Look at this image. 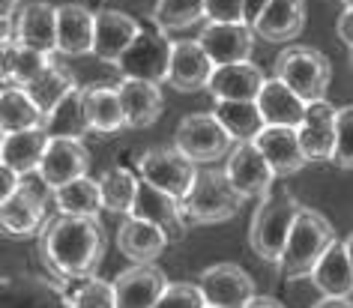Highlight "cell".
I'll use <instances>...</instances> for the list:
<instances>
[{
  "label": "cell",
  "mask_w": 353,
  "mask_h": 308,
  "mask_svg": "<svg viewBox=\"0 0 353 308\" xmlns=\"http://www.w3.org/2000/svg\"><path fill=\"white\" fill-rule=\"evenodd\" d=\"M105 251L99 216H54L39 234V254L60 278L93 276Z\"/></svg>",
  "instance_id": "6da1fadb"
},
{
  "label": "cell",
  "mask_w": 353,
  "mask_h": 308,
  "mask_svg": "<svg viewBox=\"0 0 353 308\" xmlns=\"http://www.w3.org/2000/svg\"><path fill=\"white\" fill-rule=\"evenodd\" d=\"M303 213V204L290 195V192H270L254 209L252 225H249V245L261 260L281 263L285 245L290 240L296 218Z\"/></svg>",
  "instance_id": "7a4b0ae2"
},
{
  "label": "cell",
  "mask_w": 353,
  "mask_h": 308,
  "mask_svg": "<svg viewBox=\"0 0 353 308\" xmlns=\"http://www.w3.org/2000/svg\"><path fill=\"white\" fill-rule=\"evenodd\" d=\"M335 243H339L335 227L326 222L317 209L303 207L294 231H290V240L285 245V254H281V263H279L281 276L285 278H312L314 267L321 263V258Z\"/></svg>",
  "instance_id": "3957f363"
},
{
  "label": "cell",
  "mask_w": 353,
  "mask_h": 308,
  "mask_svg": "<svg viewBox=\"0 0 353 308\" xmlns=\"http://www.w3.org/2000/svg\"><path fill=\"white\" fill-rule=\"evenodd\" d=\"M243 204L245 198L234 189L225 168H201L195 186L183 201V213H186L189 225H219L234 218L243 209Z\"/></svg>",
  "instance_id": "277c9868"
},
{
  "label": "cell",
  "mask_w": 353,
  "mask_h": 308,
  "mask_svg": "<svg viewBox=\"0 0 353 308\" xmlns=\"http://www.w3.org/2000/svg\"><path fill=\"white\" fill-rule=\"evenodd\" d=\"M276 78L285 81L303 102H323L332 81V66L323 51L312 45H290L276 57Z\"/></svg>",
  "instance_id": "5b68a950"
},
{
  "label": "cell",
  "mask_w": 353,
  "mask_h": 308,
  "mask_svg": "<svg viewBox=\"0 0 353 308\" xmlns=\"http://www.w3.org/2000/svg\"><path fill=\"white\" fill-rule=\"evenodd\" d=\"M174 147L183 156H189L195 165H210V162L231 156L236 141L228 135V129L219 123L213 111H207V114L201 111V114H189V117L180 120V126L174 132Z\"/></svg>",
  "instance_id": "8992f818"
},
{
  "label": "cell",
  "mask_w": 353,
  "mask_h": 308,
  "mask_svg": "<svg viewBox=\"0 0 353 308\" xmlns=\"http://www.w3.org/2000/svg\"><path fill=\"white\" fill-rule=\"evenodd\" d=\"M198 171H201L198 165L192 162L189 156H183L174 144L147 150V153H141V159H138L141 180L150 183V186H156L159 192H165V195L176 198V201H186V195L198 180Z\"/></svg>",
  "instance_id": "52a82bcc"
},
{
  "label": "cell",
  "mask_w": 353,
  "mask_h": 308,
  "mask_svg": "<svg viewBox=\"0 0 353 308\" xmlns=\"http://www.w3.org/2000/svg\"><path fill=\"white\" fill-rule=\"evenodd\" d=\"M171 57L174 42L162 30H141V37L132 42V48L117 60V72L123 75V81L162 84L171 72Z\"/></svg>",
  "instance_id": "ba28073f"
},
{
  "label": "cell",
  "mask_w": 353,
  "mask_h": 308,
  "mask_svg": "<svg viewBox=\"0 0 353 308\" xmlns=\"http://www.w3.org/2000/svg\"><path fill=\"white\" fill-rule=\"evenodd\" d=\"M225 174L245 201L267 198L272 192V183H276V171L270 168V162L263 159L254 141H245V144H236L231 150V156L225 162Z\"/></svg>",
  "instance_id": "9c48e42d"
},
{
  "label": "cell",
  "mask_w": 353,
  "mask_h": 308,
  "mask_svg": "<svg viewBox=\"0 0 353 308\" xmlns=\"http://www.w3.org/2000/svg\"><path fill=\"white\" fill-rule=\"evenodd\" d=\"M198 285L204 290L210 308H245L258 296L252 276L236 263H213L201 272Z\"/></svg>",
  "instance_id": "30bf717a"
},
{
  "label": "cell",
  "mask_w": 353,
  "mask_h": 308,
  "mask_svg": "<svg viewBox=\"0 0 353 308\" xmlns=\"http://www.w3.org/2000/svg\"><path fill=\"white\" fill-rule=\"evenodd\" d=\"M254 39L258 33L249 24H216L204 21V28L198 33V45L207 51V57L216 66H231V63H249Z\"/></svg>",
  "instance_id": "8fae6325"
},
{
  "label": "cell",
  "mask_w": 353,
  "mask_h": 308,
  "mask_svg": "<svg viewBox=\"0 0 353 308\" xmlns=\"http://www.w3.org/2000/svg\"><path fill=\"white\" fill-rule=\"evenodd\" d=\"M132 218H144V222L156 225L159 231L168 236V243H180L189 234V218L183 213V201H176L165 192H159L156 186L141 180L138 201L132 207Z\"/></svg>",
  "instance_id": "7c38bea8"
},
{
  "label": "cell",
  "mask_w": 353,
  "mask_h": 308,
  "mask_svg": "<svg viewBox=\"0 0 353 308\" xmlns=\"http://www.w3.org/2000/svg\"><path fill=\"white\" fill-rule=\"evenodd\" d=\"M117 308H156L168 290V276L156 263H132L114 278Z\"/></svg>",
  "instance_id": "4fadbf2b"
},
{
  "label": "cell",
  "mask_w": 353,
  "mask_h": 308,
  "mask_svg": "<svg viewBox=\"0 0 353 308\" xmlns=\"http://www.w3.org/2000/svg\"><path fill=\"white\" fill-rule=\"evenodd\" d=\"M87 171H90V150L84 147V141L51 138L48 153L39 165V174L46 177L51 189H63L69 183L87 177Z\"/></svg>",
  "instance_id": "5bb4252c"
},
{
  "label": "cell",
  "mask_w": 353,
  "mask_h": 308,
  "mask_svg": "<svg viewBox=\"0 0 353 308\" xmlns=\"http://www.w3.org/2000/svg\"><path fill=\"white\" fill-rule=\"evenodd\" d=\"M15 42L39 54H57V6L48 0H33L15 15Z\"/></svg>",
  "instance_id": "9a60e30c"
},
{
  "label": "cell",
  "mask_w": 353,
  "mask_h": 308,
  "mask_svg": "<svg viewBox=\"0 0 353 308\" xmlns=\"http://www.w3.org/2000/svg\"><path fill=\"white\" fill-rule=\"evenodd\" d=\"M213 72H216V63L207 57V51L198 45V39L174 42L171 72H168V84H171L174 90H180V93L207 90Z\"/></svg>",
  "instance_id": "2e32d148"
},
{
  "label": "cell",
  "mask_w": 353,
  "mask_h": 308,
  "mask_svg": "<svg viewBox=\"0 0 353 308\" xmlns=\"http://www.w3.org/2000/svg\"><path fill=\"white\" fill-rule=\"evenodd\" d=\"M141 37V28L132 15L120 10H102L96 12V42H93V54L102 63H114L132 48V42Z\"/></svg>",
  "instance_id": "e0dca14e"
},
{
  "label": "cell",
  "mask_w": 353,
  "mask_h": 308,
  "mask_svg": "<svg viewBox=\"0 0 353 308\" xmlns=\"http://www.w3.org/2000/svg\"><path fill=\"white\" fill-rule=\"evenodd\" d=\"M267 84L261 66L249 63H231V66H216L213 78L207 84V93L216 102H258V96Z\"/></svg>",
  "instance_id": "ac0fdd59"
},
{
  "label": "cell",
  "mask_w": 353,
  "mask_h": 308,
  "mask_svg": "<svg viewBox=\"0 0 353 308\" xmlns=\"http://www.w3.org/2000/svg\"><path fill=\"white\" fill-rule=\"evenodd\" d=\"M258 150L263 153V159L270 162V168L276 171V177H290V174L303 171L308 162L303 144H299V132L288 126H267L258 135Z\"/></svg>",
  "instance_id": "d6986e66"
},
{
  "label": "cell",
  "mask_w": 353,
  "mask_h": 308,
  "mask_svg": "<svg viewBox=\"0 0 353 308\" xmlns=\"http://www.w3.org/2000/svg\"><path fill=\"white\" fill-rule=\"evenodd\" d=\"M335 126H339V108L330 102H312L305 111V120L299 126V144L308 159L332 162L335 156Z\"/></svg>",
  "instance_id": "ffe728a7"
},
{
  "label": "cell",
  "mask_w": 353,
  "mask_h": 308,
  "mask_svg": "<svg viewBox=\"0 0 353 308\" xmlns=\"http://www.w3.org/2000/svg\"><path fill=\"white\" fill-rule=\"evenodd\" d=\"M96 42V12L84 3L57 6V51L66 57L93 54Z\"/></svg>",
  "instance_id": "44dd1931"
},
{
  "label": "cell",
  "mask_w": 353,
  "mask_h": 308,
  "mask_svg": "<svg viewBox=\"0 0 353 308\" xmlns=\"http://www.w3.org/2000/svg\"><path fill=\"white\" fill-rule=\"evenodd\" d=\"M51 135L46 129H30V132H15V135H3L0 138V159L6 168H12L15 174L28 177L37 174L42 159L48 153Z\"/></svg>",
  "instance_id": "7402d4cb"
},
{
  "label": "cell",
  "mask_w": 353,
  "mask_h": 308,
  "mask_svg": "<svg viewBox=\"0 0 353 308\" xmlns=\"http://www.w3.org/2000/svg\"><path fill=\"white\" fill-rule=\"evenodd\" d=\"M258 108L263 114V120H267V126L299 129L305 120L308 102H303L285 81H279V78L272 75V78H267V84H263V90L258 96Z\"/></svg>",
  "instance_id": "603a6c76"
},
{
  "label": "cell",
  "mask_w": 353,
  "mask_h": 308,
  "mask_svg": "<svg viewBox=\"0 0 353 308\" xmlns=\"http://www.w3.org/2000/svg\"><path fill=\"white\" fill-rule=\"evenodd\" d=\"M117 249L132 263H156V258L168 249V236L156 225L144 218H126L117 227Z\"/></svg>",
  "instance_id": "cb8c5ba5"
},
{
  "label": "cell",
  "mask_w": 353,
  "mask_h": 308,
  "mask_svg": "<svg viewBox=\"0 0 353 308\" xmlns=\"http://www.w3.org/2000/svg\"><path fill=\"white\" fill-rule=\"evenodd\" d=\"M117 90H120L123 114H126V129H150L159 117H162L165 99H162L159 84L120 81Z\"/></svg>",
  "instance_id": "d4e9b609"
},
{
  "label": "cell",
  "mask_w": 353,
  "mask_h": 308,
  "mask_svg": "<svg viewBox=\"0 0 353 308\" xmlns=\"http://www.w3.org/2000/svg\"><path fill=\"white\" fill-rule=\"evenodd\" d=\"M305 28V0H270V6L254 24V33L267 42L296 39Z\"/></svg>",
  "instance_id": "484cf974"
},
{
  "label": "cell",
  "mask_w": 353,
  "mask_h": 308,
  "mask_svg": "<svg viewBox=\"0 0 353 308\" xmlns=\"http://www.w3.org/2000/svg\"><path fill=\"white\" fill-rule=\"evenodd\" d=\"M0 129H3V135L46 129V114L37 108L30 93L19 84H3V90H0Z\"/></svg>",
  "instance_id": "4316f807"
},
{
  "label": "cell",
  "mask_w": 353,
  "mask_h": 308,
  "mask_svg": "<svg viewBox=\"0 0 353 308\" xmlns=\"http://www.w3.org/2000/svg\"><path fill=\"white\" fill-rule=\"evenodd\" d=\"M84 111H87V120H90V129L99 132V135H111V132L126 129L120 90L111 84L84 87Z\"/></svg>",
  "instance_id": "83f0119b"
},
{
  "label": "cell",
  "mask_w": 353,
  "mask_h": 308,
  "mask_svg": "<svg viewBox=\"0 0 353 308\" xmlns=\"http://www.w3.org/2000/svg\"><path fill=\"white\" fill-rule=\"evenodd\" d=\"M51 63H54V60L48 54H39V51L21 45V42H15V39L0 45V75H3V84L28 87L37 81Z\"/></svg>",
  "instance_id": "f1b7e54d"
},
{
  "label": "cell",
  "mask_w": 353,
  "mask_h": 308,
  "mask_svg": "<svg viewBox=\"0 0 353 308\" xmlns=\"http://www.w3.org/2000/svg\"><path fill=\"white\" fill-rule=\"evenodd\" d=\"M312 285L323 296H350L353 294V267L344 251V243L339 240L330 251L321 258V263L312 272Z\"/></svg>",
  "instance_id": "f546056e"
},
{
  "label": "cell",
  "mask_w": 353,
  "mask_h": 308,
  "mask_svg": "<svg viewBox=\"0 0 353 308\" xmlns=\"http://www.w3.org/2000/svg\"><path fill=\"white\" fill-rule=\"evenodd\" d=\"M42 218H46V207L21 192H15L10 201H0V225L12 240H28L33 234H42Z\"/></svg>",
  "instance_id": "4dcf8cb0"
},
{
  "label": "cell",
  "mask_w": 353,
  "mask_h": 308,
  "mask_svg": "<svg viewBox=\"0 0 353 308\" xmlns=\"http://www.w3.org/2000/svg\"><path fill=\"white\" fill-rule=\"evenodd\" d=\"M213 114L219 117V123L228 129L236 144H245V141H258V135L267 129V120L258 108V102H216Z\"/></svg>",
  "instance_id": "1f68e13d"
},
{
  "label": "cell",
  "mask_w": 353,
  "mask_h": 308,
  "mask_svg": "<svg viewBox=\"0 0 353 308\" xmlns=\"http://www.w3.org/2000/svg\"><path fill=\"white\" fill-rule=\"evenodd\" d=\"M46 132L51 138H72V141H81L87 132H93L90 120H87V111H84V87L72 90L54 111L48 114Z\"/></svg>",
  "instance_id": "d6a6232c"
},
{
  "label": "cell",
  "mask_w": 353,
  "mask_h": 308,
  "mask_svg": "<svg viewBox=\"0 0 353 308\" xmlns=\"http://www.w3.org/2000/svg\"><path fill=\"white\" fill-rule=\"evenodd\" d=\"M66 308H117V290L114 281L84 276V278H66L60 285Z\"/></svg>",
  "instance_id": "836d02e7"
},
{
  "label": "cell",
  "mask_w": 353,
  "mask_h": 308,
  "mask_svg": "<svg viewBox=\"0 0 353 308\" xmlns=\"http://www.w3.org/2000/svg\"><path fill=\"white\" fill-rule=\"evenodd\" d=\"M24 90L30 93V99L37 102V108H39V111L48 117V114L54 111L57 105L63 102L69 93L78 90V84H75V75L69 72L66 66L51 63V66L46 69V72H42V75H39L33 84L24 87Z\"/></svg>",
  "instance_id": "e575fe53"
},
{
  "label": "cell",
  "mask_w": 353,
  "mask_h": 308,
  "mask_svg": "<svg viewBox=\"0 0 353 308\" xmlns=\"http://www.w3.org/2000/svg\"><path fill=\"white\" fill-rule=\"evenodd\" d=\"M54 204L60 209V216H99V209H105L99 180L81 177L63 189H57Z\"/></svg>",
  "instance_id": "d590c367"
},
{
  "label": "cell",
  "mask_w": 353,
  "mask_h": 308,
  "mask_svg": "<svg viewBox=\"0 0 353 308\" xmlns=\"http://www.w3.org/2000/svg\"><path fill=\"white\" fill-rule=\"evenodd\" d=\"M99 186H102V204L108 213H132V207L138 201L141 180L129 168L114 165L99 177Z\"/></svg>",
  "instance_id": "8d00e7d4"
},
{
  "label": "cell",
  "mask_w": 353,
  "mask_h": 308,
  "mask_svg": "<svg viewBox=\"0 0 353 308\" xmlns=\"http://www.w3.org/2000/svg\"><path fill=\"white\" fill-rule=\"evenodd\" d=\"M150 19H153V24L162 33L186 30L201 19H207V6L204 0H156Z\"/></svg>",
  "instance_id": "74e56055"
},
{
  "label": "cell",
  "mask_w": 353,
  "mask_h": 308,
  "mask_svg": "<svg viewBox=\"0 0 353 308\" xmlns=\"http://www.w3.org/2000/svg\"><path fill=\"white\" fill-rule=\"evenodd\" d=\"M332 165H335V168H341V171H353V105H344V108H339Z\"/></svg>",
  "instance_id": "f35d334b"
},
{
  "label": "cell",
  "mask_w": 353,
  "mask_h": 308,
  "mask_svg": "<svg viewBox=\"0 0 353 308\" xmlns=\"http://www.w3.org/2000/svg\"><path fill=\"white\" fill-rule=\"evenodd\" d=\"M156 308H210V305L198 281L195 285L192 281H176V285H168Z\"/></svg>",
  "instance_id": "ab89813d"
},
{
  "label": "cell",
  "mask_w": 353,
  "mask_h": 308,
  "mask_svg": "<svg viewBox=\"0 0 353 308\" xmlns=\"http://www.w3.org/2000/svg\"><path fill=\"white\" fill-rule=\"evenodd\" d=\"M207 21L216 24H245V6L243 0H204Z\"/></svg>",
  "instance_id": "60d3db41"
},
{
  "label": "cell",
  "mask_w": 353,
  "mask_h": 308,
  "mask_svg": "<svg viewBox=\"0 0 353 308\" xmlns=\"http://www.w3.org/2000/svg\"><path fill=\"white\" fill-rule=\"evenodd\" d=\"M19 189H21V174H15L12 168L0 165V201H10Z\"/></svg>",
  "instance_id": "b9f144b4"
},
{
  "label": "cell",
  "mask_w": 353,
  "mask_h": 308,
  "mask_svg": "<svg viewBox=\"0 0 353 308\" xmlns=\"http://www.w3.org/2000/svg\"><path fill=\"white\" fill-rule=\"evenodd\" d=\"M335 33H339V39L353 51V6L350 10H344L339 15V24H335Z\"/></svg>",
  "instance_id": "7bdbcfd3"
},
{
  "label": "cell",
  "mask_w": 353,
  "mask_h": 308,
  "mask_svg": "<svg viewBox=\"0 0 353 308\" xmlns=\"http://www.w3.org/2000/svg\"><path fill=\"white\" fill-rule=\"evenodd\" d=\"M243 6H245V24H249V28H254V24H258V19L263 15V10L270 6V0H243Z\"/></svg>",
  "instance_id": "ee69618b"
},
{
  "label": "cell",
  "mask_w": 353,
  "mask_h": 308,
  "mask_svg": "<svg viewBox=\"0 0 353 308\" xmlns=\"http://www.w3.org/2000/svg\"><path fill=\"white\" fill-rule=\"evenodd\" d=\"M312 308H353V302L347 296H323V299H317Z\"/></svg>",
  "instance_id": "f6af8a7d"
},
{
  "label": "cell",
  "mask_w": 353,
  "mask_h": 308,
  "mask_svg": "<svg viewBox=\"0 0 353 308\" xmlns=\"http://www.w3.org/2000/svg\"><path fill=\"white\" fill-rule=\"evenodd\" d=\"M245 308H285V305H281L279 299H272V296H254Z\"/></svg>",
  "instance_id": "bcb514c9"
},
{
  "label": "cell",
  "mask_w": 353,
  "mask_h": 308,
  "mask_svg": "<svg viewBox=\"0 0 353 308\" xmlns=\"http://www.w3.org/2000/svg\"><path fill=\"white\" fill-rule=\"evenodd\" d=\"M21 0H0V10H3V19H12V10L19 6Z\"/></svg>",
  "instance_id": "7dc6e473"
},
{
  "label": "cell",
  "mask_w": 353,
  "mask_h": 308,
  "mask_svg": "<svg viewBox=\"0 0 353 308\" xmlns=\"http://www.w3.org/2000/svg\"><path fill=\"white\" fill-rule=\"evenodd\" d=\"M344 251H347V260L353 267V234H347V240H344Z\"/></svg>",
  "instance_id": "c3c4849f"
},
{
  "label": "cell",
  "mask_w": 353,
  "mask_h": 308,
  "mask_svg": "<svg viewBox=\"0 0 353 308\" xmlns=\"http://www.w3.org/2000/svg\"><path fill=\"white\" fill-rule=\"evenodd\" d=\"M341 3H344V10H350V6H353V0H341Z\"/></svg>",
  "instance_id": "681fc988"
},
{
  "label": "cell",
  "mask_w": 353,
  "mask_h": 308,
  "mask_svg": "<svg viewBox=\"0 0 353 308\" xmlns=\"http://www.w3.org/2000/svg\"><path fill=\"white\" fill-rule=\"evenodd\" d=\"M350 66H353V51H350Z\"/></svg>",
  "instance_id": "f907efd6"
}]
</instances>
